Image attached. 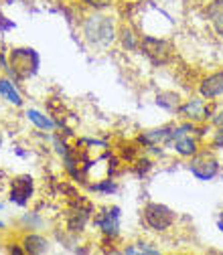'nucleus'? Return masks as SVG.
I'll return each mask as SVG.
<instances>
[{
    "label": "nucleus",
    "instance_id": "nucleus-1",
    "mask_svg": "<svg viewBox=\"0 0 223 255\" xmlns=\"http://www.w3.org/2000/svg\"><path fill=\"white\" fill-rule=\"evenodd\" d=\"M83 35H85L87 43H91L95 47H108L114 41V37H116L114 22H112L110 16L91 14L83 22Z\"/></svg>",
    "mask_w": 223,
    "mask_h": 255
},
{
    "label": "nucleus",
    "instance_id": "nucleus-2",
    "mask_svg": "<svg viewBox=\"0 0 223 255\" xmlns=\"http://www.w3.org/2000/svg\"><path fill=\"white\" fill-rule=\"evenodd\" d=\"M10 65L12 73L20 79L35 75L39 69V55L35 49H12L10 53Z\"/></svg>",
    "mask_w": 223,
    "mask_h": 255
},
{
    "label": "nucleus",
    "instance_id": "nucleus-3",
    "mask_svg": "<svg viewBox=\"0 0 223 255\" xmlns=\"http://www.w3.org/2000/svg\"><path fill=\"white\" fill-rule=\"evenodd\" d=\"M144 221H146V225L154 231H167L175 223V213L165 205L148 203L144 207Z\"/></svg>",
    "mask_w": 223,
    "mask_h": 255
},
{
    "label": "nucleus",
    "instance_id": "nucleus-4",
    "mask_svg": "<svg viewBox=\"0 0 223 255\" xmlns=\"http://www.w3.org/2000/svg\"><path fill=\"white\" fill-rule=\"evenodd\" d=\"M189 168H191V172H193V176L197 180H211L217 174L219 164L209 152H203V154L193 158V162H191Z\"/></svg>",
    "mask_w": 223,
    "mask_h": 255
},
{
    "label": "nucleus",
    "instance_id": "nucleus-5",
    "mask_svg": "<svg viewBox=\"0 0 223 255\" xmlns=\"http://www.w3.org/2000/svg\"><path fill=\"white\" fill-rule=\"evenodd\" d=\"M142 49L156 63V65L158 63H167L169 53H171V47H169L167 41H163L161 37H152V35H146L142 39Z\"/></svg>",
    "mask_w": 223,
    "mask_h": 255
},
{
    "label": "nucleus",
    "instance_id": "nucleus-6",
    "mask_svg": "<svg viewBox=\"0 0 223 255\" xmlns=\"http://www.w3.org/2000/svg\"><path fill=\"white\" fill-rule=\"evenodd\" d=\"M95 225H98L106 235L116 237L118 231H120V209L112 207V209L104 211L102 215H98L95 217Z\"/></svg>",
    "mask_w": 223,
    "mask_h": 255
},
{
    "label": "nucleus",
    "instance_id": "nucleus-7",
    "mask_svg": "<svg viewBox=\"0 0 223 255\" xmlns=\"http://www.w3.org/2000/svg\"><path fill=\"white\" fill-rule=\"evenodd\" d=\"M33 195V178L30 176H18L12 180V190H10V201L14 205H26V201Z\"/></svg>",
    "mask_w": 223,
    "mask_h": 255
},
{
    "label": "nucleus",
    "instance_id": "nucleus-8",
    "mask_svg": "<svg viewBox=\"0 0 223 255\" xmlns=\"http://www.w3.org/2000/svg\"><path fill=\"white\" fill-rule=\"evenodd\" d=\"M199 91L205 100H213L217 95H223V71L213 73L207 79H203V83L199 85Z\"/></svg>",
    "mask_w": 223,
    "mask_h": 255
},
{
    "label": "nucleus",
    "instance_id": "nucleus-9",
    "mask_svg": "<svg viewBox=\"0 0 223 255\" xmlns=\"http://www.w3.org/2000/svg\"><path fill=\"white\" fill-rule=\"evenodd\" d=\"M179 112H181L185 118L193 120V122H201V120L209 118V112H207V108H205V104H203L201 100H189L185 106L179 108Z\"/></svg>",
    "mask_w": 223,
    "mask_h": 255
},
{
    "label": "nucleus",
    "instance_id": "nucleus-10",
    "mask_svg": "<svg viewBox=\"0 0 223 255\" xmlns=\"http://www.w3.org/2000/svg\"><path fill=\"white\" fill-rule=\"evenodd\" d=\"M22 249L26 253H35V255H41V253H47L49 251V241L41 235H26L22 239Z\"/></svg>",
    "mask_w": 223,
    "mask_h": 255
},
{
    "label": "nucleus",
    "instance_id": "nucleus-11",
    "mask_svg": "<svg viewBox=\"0 0 223 255\" xmlns=\"http://www.w3.org/2000/svg\"><path fill=\"white\" fill-rule=\"evenodd\" d=\"M173 134V128H156V130H148L140 136V142L148 144V146H156V144H161V142H167Z\"/></svg>",
    "mask_w": 223,
    "mask_h": 255
},
{
    "label": "nucleus",
    "instance_id": "nucleus-12",
    "mask_svg": "<svg viewBox=\"0 0 223 255\" xmlns=\"http://www.w3.org/2000/svg\"><path fill=\"white\" fill-rule=\"evenodd\" d=\"M207 16L213 24V28L217 30V35L223 37V0H215L207 6Z\"/></svg>",
    "mask_w": 223,
    "mask_h": 255
},
{
    "label": "nucleus",
    "instance_id": "nucleus-13",
    "mask_svg": "<svg viewBox=\"0 0 223 255\" xmlns=\"http://www.w3.org/2000/svg\"><path fill=\"white\" fill-rule=\"evenodd\" d=\"M0 95H2V100H6L8 104L12 106H22V98H20V93L16 91L14 83H10L8 79H0Z\"/></svg>",
    "mask_w": 223,
    "mask_h": 255
},
{
    "label": "nucleus",
    "instance_id": "nucleus-14",
    "mask_svg": "<svg viewBox=\"0 0 223 255\" xmlns=\"http://www.w3.org/2000/svg\"><path fill=\"white\" fill-rule=\"evenodd\" d=\"M26 118H28V122H33L37 128H41V130H53L55 128V122L49 116L41 114L39 110H26Z\"/></svg>",
    "mask_w": 223,
    "mask_h": 255
},
{
    "label": "nucleus",
    "instance_id": "nucleus-15",
    "mask_svg": "<svg viewBox=\"0 0 223 255\" xmlns=\"http://www.w3.org/2000/svg\"><path fill=\"white\" fill-rule=\"evenodd\" d=\"M156 104L161 106V108H165V110H169V112H175V110H179V95L173 93V91L161 93L156 98Z\"/></svg>",
    "mask_w": 223,
    "mask_h": 255
},
{
    "label": "nucleus",
    "instance_id": "nucleus-16",
    "mask_svg": "<svg viewBox=\"0 0 223 255\" xmlns=\"http://www.w3.org/2000/svg\"><path fill=\"white\" fill-rule=\"evenodd\" d=\"M22 223H24V225H30V229H39V227L43 225V221L39 219L37 213H26V215L22 217Z\"/></svg>",
    "mask_w": 223,
    "mask_h": 255
},
{
    "label": "nucleus",
    "instance_id": "nucleus-17",
    "mask_svg": "<svg viewBox=\"0 0 223 255\" xmlns=\"http://www.w3.org/2000/svg\"><path fill=\"white\" fill-rule=\"evenodd\" d=\"M124 47H128L130 51L132 49H136V39H134V33H132V30H124Z\"/></svg>",
    "mask_w": 223,
    "mask_h": 255
},
{
    "label": "nucleus",
    "instance_id": "nucleus-18",
    "mask_svg": "<svg viewBox=\"0 0 223 255\" xmlns=\"http://www.w3.org/2000/svg\"><path fill=\"white\" fill-rule=\"evenodd\" d=\"M114 182L112 180H104L100 184H93V190H104V193H114Z\"/></svg>",
    "mask_w": 223,
    "mask_h": 255
},
{
    "label": "nucleus",
    "instance_id": "nucleus-19",
    "mask_svg": "<svg viewBox=\"0 0 223 255\" xmlns=\"http://www.w3.org/2000/svg\"><path fill=\"white\" fill-rule=\"evenodd\" d=\"M83 2L93 6V8H106V6L112 4V0H83Z\"/></svg>",
    "mask_w": 223,
    "mask_h": 255
},
{
    "label": "nucleus",
    "instance_id": "nucleus-20",
    "mask_svg": "<svg viewBox=\"0 0 223 255\" xmlns=\"http://www.w3.org/2000/svg\"><path fill=\"white\" fill-rule=\"evenodd\" d=\"M211 122H213L217 128H223V110H221V112H217V114L213 116V120H211Z\"/></svg>",
    "mask_w": 223,
    "mask_h": 255
},
{
    "label": "nucleus",
    "instance_id": "nucleus-21",
    "mask_svg": "<svg viewBox=\"0 0 223 255\" xmlns=\"http://www.w3.org/2000/svg\"><path fill=\"white\" fill-rule=\"evenodd\" d=\"M14 26V22H8V20H4V16H0V28H12Z\"/></svg>",
    "mask_w": 223,
    "mask_h": 255
},
{
    "label": "nucleus",
    "instance_id": "nucleus-22",
    "mask_svg": "<svg viewBox=\"0 0 223 255\" xmlns=\"http://www.w3.org/2000/svg\"><path fill=\"white\" fill-rule=\"evenodd\" d=\"M215 146H223V128H221V132H219L217 138H215Z\"/></svg>",
    "mask_w": 223,
    "mask_h": 255
},
{
    "label": "nucleus",
    "instance_id": "nucleus-23",
    "mask_svg": "<svg viewBox=\"0 0 223 255\" xmlns=\"http://www.w3.org/2000/svg\"><path fill=\"white\" fill-rule=\"evenodd\" d=\"M217 227H219V231H223V213H221V217L217 221Z\"/></svg>",
    "mask_w": 223,
    "mask_h": 255
},
{
    "label": "nucleus",
    "instance_id": "nucleus-24",
    "mask_svg": "<svg viewBox=\"0 0 223 255\" xmlns=\"http://www.w3.org/2000/svg\"><path fill=\"white\" fill-rule=\"evenodd\" d=\"M2 227H4V223H2V221H0V229H2Z\"/></svg>",
    "mask_w": 223,
    "mask_h": 255
},
{
    "label": "nucleus",
    "instance_id": "nucleus-25",
    "mask_svg": "<svg viewBox=\"0 0 223 255\" xmlns=\"http://www.w3.org/2000/svg\"><path fill=\"white\" fill-rule=\"evenodd\" d=\"M0 211H2V203H0Z\"/></svg>",
    "mask_w": 223,
    "mask_h": 255
}]
</instances>
